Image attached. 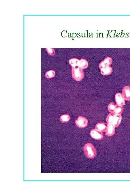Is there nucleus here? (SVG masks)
<instances>
[{
	"label": "nucleus",
	"instance_id": "nucleus-8",
	"mask_svg": "<svg viewBox=\"0 0 130 196\" xmlns=\"http://www.w3.org/2000/svg\"><path fill=\"white\" fill-rule=\"evenodd\" d=\"M112 60L110 57L106 58L104 60L102 61L99 64V68L100 69L102 68L110 66L112 63Z\"/></svg>",
	"mask_w": 130,
	"mask_h": 196
},
{
	"label": "nucleus",
	"instance_id": "nucleus-3",
	"mask_svg": "<svg viewBox=\"0 0 130 196\" xmlns=\"http://www.w3.org/2000/svg\"><path fill=\"white\" fill-rule=\"evenodd\" d=\"M72 76L77 81L81 80L84 77V73L83 69L79 66L72 68Z\"/></svg>",
	"mask_w": 130,
	"mask_h": 196
},
{
	"label": "nucleus",
	"instance_id": "nucleus-7",
	"mask_svg": "<svg viewBox=\"0 0 130 196\" xmlns=\"http://www.w3.org/2000/svg\"><path fill=\"white\" fill-rule=\"evenodd\" d=\"M122 95L125 100L130 101V86H124L122 90Z\"/></svg>",
	"mask_w": 130,
	"mask_h": 196
},
{
	"label": "nucleus",
	"instance_id": "nucleus-12",
	"mask_svg": "<svg viewBox=\"0 0 130 196\" xmlns=\"http://www.w3.org/2000/svg\"><path fill=\"white\" fill-rule=\"evenodd\" d=\"M88 66V62L87 60L82 59L79 61L78 66L82 69H87Z\"/></svg>",
	"mask_w": 130,
	"mask_h": 196
},
{
	"label": "nucleus",
	"instance_id": "nucleus-14",
	"mask_svg": "<svg viewBox=\"0 0 130 196\" xmlns=\"http://www.w3.org/2000/svg\"><path fill=\"white\" fill-rule=\"evenodd\" d=\"M79 61L80 60L79 59L73 58V59L70 60V61H69V63L72 68H74L78 66Z\"/></svg>",
	"mask_w": 130,
	"mask_h": 196
},
{
	"label": "nucleus",
	"instance_id": "nucleus-17",
	"mask_svg": "<svg viewBox=\"0 0 130 196\" xmlns=\"http://www.w3.org/2000/svg\"><path fill=\"white\" fill-rule=\"evenodd\" d=\"M123 108L122 106H117L115 110L114 111V113L116 114L121 115L123 113Z\"/></svg>",
	"mask_w": 130,
	"mask_h": 196
},
{
	"label": "nucleus",
	"instance_id": "nucleus-2",
	"mask_svg": "<svg viewBox=\"0 0 130 196\" xmlns=\"http://www.w3.org/2000/svg\"><path fill=\"white\" fill-rule=\"evenodd\" d=\"M85 153L87 157L90 159L94 158L97 155L96 149L91 143H86L84 147Z\"/></svg>",
	"mask_w": 130,
	"mask_h": 196
},
{
	"label": "nucleus",
	"instance_id": "nucleus-1",
	"mask_svg": "<svg viewBox=\"0 0 130 196\" xmlns=\"http://www.w3.org/2000/svg\"><path fill=\"white\" fill-rule=\"evenodd\" d=\"M122 119V117L121 115L110 113L107 116L106 122L108 124L112 125L115 127H116L121 124Z\"/></svg>",
	"mask_w": 130,
	"mask_h": 196
},
{
	"label": "nucleus",
	"instance_id": "nucleus-11",
	"mask_svg": "<svg viewBox=\"0 0 130 196\" xmlns=\"http://www.w3.org/2000/svg\"><path fill=\"white\" fill-rule=\"evenodd\" d=\"M113 72V69L111 66L102 68L101 69V73L104 75H111Z\"/></svg>",
	"mask_w": 130,
	"mask_h": 196
},
{
	"label": "nucleus",
	"instance_id": "nucleus-6",
	"mask_svg": "<svg viewBox=\"0 0 130 196\" xmlns=\"http://www.w3.org/2000/svg\"><path fill=\"white\" fill-rule=\"evenodd\" d=\"M115 99L116 102L118 106H123L125 105V99L121 93H118L116 94Z\"/></svg>",
	"mask_w": 130,
	"mask_h": 196
},
{
	"label": "nucleus",
	"instance_id": "nucleus-4",
	"mask_svg": "<svg viewBox=\"0 0 130 196\" xmlns=\"http://www.w3.org/2000/svg\"><path fill=\"white\" fill-rule=\"evenodd\" d=\"M76 124L78 127L83 128L87 126L88 124V120L85 117L80 116L76 120Z\"/></svg>",
	"mask_w": 130,
	"mask_h": 196
},
{
	"label": "nucleus",
	"instance_id": "nucleus-5",
	"mask_svg": "<svg viewBox=\"0 0 130 196\" xmlns=\"http://www.w3.org/2000/svg\"><path fill=\"white\" fill-rule=\"evenodd\" d=\"M90 136L95 140H100L103 138V134L102 132L100 131L95 129L92 130L90 133Z\"/></svg>",
	"mask_w": 130,
	"mask_h": 196
},
{
	"label": "nucleus",
	"instance_id": "nucleus-13",
	"mask_svg": "<svg viewBox=\"0 0 130 196\" xmlns=\"http://www.w3.org/2000/svg\"><path fill=\"white\" fill-rule=\"evenodd\" d=\"M70 117L67 114H65L62 115L60 117V121L63 123H66L68 122L70 120Z\"/></svg>",
	"mask_w": 130,
	"mask_h": 196
},
{
	"label": "nucleus",
	"instance_id": "nucleus-15",
	"mask_svg": "<svg viewBox=\"0 0 130 196\" xmlns=\"http://www.w3.org/2000/svg\"><path fill=\"white\" fill-rule=\"evenodd\" d=\"M118 105L116 104L115 103L111 102L109 103L108 106V109L109 111L111 112V113H114V111L115 110L116 108Z\"/></svg>",
	"mask_w": 130,
	"mask_h": 196
},
{
	"label": "nucleus",
	"instance_id": "nucleus-10",
	"mask_svg": "<svg viewBox=\"0 0 130 196\" xmlns=\"http://www.w3.org/2000/svg\"><path fill=\"white\" fill-rule=\"evenodd\" d=\"M108 123H99L96 125L95 129L103 132H106Z\"/></svg>",
	"mask_w": 130,
	"mask_h": 196
},
{
	"label": "nucleus",
	"instance_id": "nucleus-16",
	"mask_svg": "<svg viewBox=\"0 0 130 196\" xmlns=\"http://www.w3.org/2000/svg\"><path fill=\"white\" fill-rule=\"evenodd\" d=\"M55 75H56V73H55L54 71L50 70L46 72V77L48 79H51V78L54 77Z\"/></svg>",
	"mask_w": 130,
	"mask_h": 196
},
{
	"label": "nucleus",
	"instance_id": "nucleus-9",
	"mask_svg": "<svg viewBox=\"0 0 130 196\" xmlns=\"http://www.w3.org/2000/svg\"><path fill=\"white\" fill-rule=\"evenodd\" d=\"M115 128L112 125L108 124L107 128L106 131V135L108 136V137H111L115 133Z\"/></svg>",
	"mask_w": 130,
	"mask_h": 196
},
{
	"label": "nucleus",
	"instance_id": "nucleus-18",
	"mask_svg": "<svg viewBox=\"0 0 130 196\" xmlns=\"http://www.w3.org/2000/svg\"><path fill=\"white\" fill-rule=\"evenodd\" d=\"M46 50L50 55L53 56L55 54V51L53 48H46Z\"/></svg>",
	"mask_w": 130,
	"mask_h": 196
}]
</instances>
